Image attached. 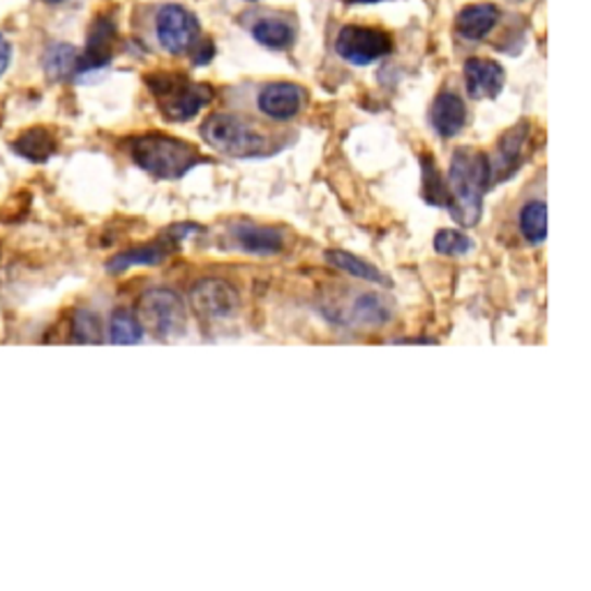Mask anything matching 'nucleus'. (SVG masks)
<instances>
[{
    "mask_svg": "<svg viewBox=\"0 0 591 591\" xmlns=\"http://www.w3.org/2000/svg\"><path fill=\"white\" fill-rule=\"evenodd\" d=\"M488 187H490V162L485 152L471 146L457 148L448 167L451 216L465 226H473L481 220L483 195Z\"/></svg>",
    "mask_w": 591,
    "mask_h": 591,
    "instance_id": "obj_1",
    "label": "nucleus"
},
{
    "mask_svg": "<svg viewBox=\"0 0 591 591\" xmlns=\"http://www.w3.org/2000/svg\"><path fill=\"white\" fill-rule=\"evenodd\" d=\"M130 156L144 171L162 181L183 178L187 171L206 162L193 144L167 135L137 137L130 146Z\"/></svg>",
    "mask_w": 591,
    "mask_h": 591,
    "instance_id": "obj_2",
    "label": "nucleus"
},
{
    "mask_svg": "<svg viewBox=\"0 0 591 591\" xmlns=\"http://www.w3.org/2000/svg\"><path fill=\"white\" fill-rule=\"evenodd\" d=\"M146 84L156 95L162 116L176 123L195 119L213 100L211 86L187 79L181 72H152Z\"/></svg>",
    "mask_w": 591,
    "mask_h": 591,
    "instance_id": "obj_3",
    "label": "nucleus"
},
{
    "mask_svg": "<svg viewBox=\"0 0 591 591\" xmlns=\"http://www.w3.org/2000/svg\"><path fill=\"white\" fill-rule=\"evenodd\" d=\"M204 141L232 158H257L271 148L269 137L236 113H211L201 125Z\"/></svg>",
    "mask_w": 591,
    "mask_h": 591,
    "instance_id": "obj_4",
    "label": "nucleus"
},
{
    "mask_svg": "<svg viewBox=\"0 0 591 591\" xmlns=\"http://www.w3.org/2000/svg\"><path fill=\"white\" fill-rule=\"evenodd\" d=\"M137 319L144 331L158 337L181 335L187 327L185 303L171 290H152L144 294L137 305Z\"/></svg>",
    "mask_w": 591,
    "mask_h": 591,
    "instance_id": "obj_5",
    "label": "nucleus"
},
{
    "mask_svg": "<svg viewBox=\"0 0 591 591\" xmlns=\"http://www.w3.org/2000/svg\"><path fill=\"white\" fill-rule=\"evenodd\" d=\"M393 49L386 30L372 26H345L337 35L335 51L342 61L352 65H370L384 59Z\"/></svg>",
    "mask_w": 591,
    "mask_h": 591,
    "instance_id": "obj_6",
    "label": "nucleus"
},
{
    "mask_svg": "<svg viewBox=\"0 0 591 591\" xmlns=\"http://www.w3.org/2000/svg\"><path fill=\"white\" fill-rule=\"evenodd\" d=\"M156 30L162 49L174 56L195 51L201 37L197 16L181 5H164L158 12Z\"/></svg>",
    "mask_w": 591,
    "mask_h": 591,
    "instance_id": "obj_7",
    "label": "nucleus"
},
{
    "mask_svg": "<svg viewBox=\"0 0 591 591\" xmlns=\"http://www.w3.org/2000/svg\"><path fill=\"white\" fill-rule=\"evenodd\" d=\"M189 305L201 319H229L238 310V294L232 284L224 280H201L189 292Z\"/></svg>",
    "mask_w": 591,
    "mask_h": 591,
    "instance_id": "obj_8",
    "label": "nucleus"
},
{
    "mask_svg": "<svg viewBox=\"0 0 591 591\" xmlns=\"http://www.w3.org/2000/svg\"><path fill=\"white\" fill-rule=\"evenodd\" d=\"M529 135H531L529 123L522 121L516 127H510L506 135L502 137V141L497 144V156H494V160L488 158V162H490V185L510 178L522 167V162L527 158L525 152H527Z\"/></svg>",
    "mask_w": 591,
    "mask_h": 591,
    "instance_id": "obj_9",
    "label": "nucleus"
},
{
    "mask_svg": "<svg viewBox=\"0 0 591 591\" xmlns=\"http://www.w3.org/2000/svg\"><path fill=\"white\" fill-rule=\"evenodd\" d=\"M305 107V88L292 82L269 84L259 93V111L273 121H292Z\"/></svg>",
    "mask_w": 591,
    "mask_h": 591,
    "instance_id": "obj_10",
    "label": "nucleus"
},
{
    "mask_svg": "<svg viewBox=\"0 0 591 591\" xmlns=\"http://www.w3.org/2000/svg\"><path fill=\"white\" fill-rule=\"evenodd\" d=\"M506 72L497 61L469 59L465 63V84L473 100H492L502 93Z\"/></svg>",
    "mask_w": 591,
    "mask_h": 591,
    "instance_id": "obj_11",
    "label": "nucleus"
},
{
    "mask_svg": "<svg viewBox=\"0 0 591 591\" xmlns=\"http://www.w3.org/2000/svg\"><path fill=\"white\" fill-rule=\"evenodd\" d=\"M229 234L238 243L241 250L257 255V257H271L282 250V234L273 226H263L255 222H236L229 229Z\"/></svg>",
    "mask_w": 591,
    "mask_h": 591,
    "instance_id": "obj_12",
    "label": "nucleus"
},
{
    "mask_svg": "<svg viewBox=\"0 0 591 591\" xmlns=\"http://www.w3.org/2000/svg\"><path fill=\"white\" fill-rule=\"evenodd\" d=\"M430 121L432 127L436 130V135L444 139H453L460 135L467 125V104L460 98V95H455L451 90L436 95V100L432 102L430 109Z\"/></svg>",
    "mask_w": 591,
    "mask_h": 591,
    "instance_id": "obj_13",
    "label": "nucleus"
},
{
    "mask_svg": "<svg viewBox=\"0 0 591 591\" xmlns=\"http://www.w3.org/2000/svg\"><path fill=\"white\" fill-rule=\"evenodd\" d=\"M113 42H116V26H113L111 19H98L90 28L88 47L79 56V67H76V74L104 67L111 61Z\"/></svg>",
    "mask_w": 591,
    "mask_h": 591,
    "instance_id": "obj_14",
    "label": "nucleus"
},
{
    "mask_svg": "<svg viewBox=\"0 0 591 591\" xmlns=\"http://www.w3.org/2000/svg\"><path fill=\"white\" fill-rule=\"evenodd\" d=\"M333 315H335V319L340 317V321H345V323H360V327H381V323L391 321L393 308H391V303L381 294H358L345 310H337Z\"/></svg>",
    "mask_w": 591,
    "mask_h": 591,
    "instance_id": "obj_15",
    "label": "nucleus"
},
{
    "mask_svg": "<svg viewBox=\"0 0 591 591\" xmlns=\"http://www.w3.org/2000/svg\"><path fill=\"white\" fill-rule=\"evenodd\" d=\"M497 22H500V10L494 5H490V3L467 5L455 19V30H457V35L463 37V40L479 42L494 26H497Z\"/></svg>",
    "mask_w": 591,
    "mask_h": 591,
    "instance_id": "obj_16",
    "label": "nucleus"
},
{
    "mask_svg": "<svg viewBox=\"0 0 591 591\" xmlns=\"http://www.w3.org/2000/svg\"><path fill=\"white\" fill-rule=\"evenodd\" d=\"M176 243H178L176 238H171V241H156V243L144 245V247H135V250H127L119 257H113L107 263V271L123 273V271L132 269V266H158L176 250Z\"/></svg>",
    "mask_w": 591,
    "mask_h": 591,
    "instance_id": "obj_17",
    "label": "nucleus"
},
{
    "mask_svg": "<svg viewBox=\"0 0 591 591\" xmlns=\"http://www.w3.org/2000/svg\"><path fill=\"white\" fill-rule=\"evenodd\" d=\"M327 259L335 266V269L349 273L352 278H358V280H366V282H372V284H389L386 275L381 273L377 266L368 263L366 259H358L356 255H349L345 250H329L327 253Z\"/></svg>",
    "mask_w": 591,
    "mask_h": 591,
    "instance_id": "obj_18",
    "label": "nucleus"
},
{
    "mask_svg": "<svg viewBox=\"0 0 591 591\" xmlns=\"http://www.w3.org/2000/svg\"><path fill=\"white\" fill-rule=\"evenodd\" d=\"M14 150L30 162H47L56 150V141L45 127H33L14 141Z\"/></svg>",
    "mask_w": 591,
    "mask_h": 591,
    "instance_id": "obj_19",
    "label": "nucleus"
},
{
    "mask_svg": "<svg viewBox=\"0 0 591 591\" xmlns=\"http://www.w3.org/2000/svg\"><path fill=\"white\" fill-rule=\"evenodd\" d=\"M255 40L269 49H290L296 40L294 28L287 22H280V19H261V22L253 28Z\"/></svg>",
    "mask_w": 591,
    "mask_h": 591,
    "instance_id": "obj_20",
    "label": "nucleus"
},
{
    "mask_svg": "<svg viewBox=\"0 0 591 591\" xmlns=\"http://www.w3.org/2000/svg\"><path fill=\"white\" fill-rule=\"evenodd\" d=\"M76 67H79V51H76L72 45H53L47 51L45 70L51 79L56 82L67 79V76L76 74Z\"/></svg>",
    "mask_w": 591,
    "mask_h": 591,
    "instance_id": "obj_21",
    "label": "nucleus"
},
{
    "mask_svg": "<svg viewBox=\"0 0 591 591\" xmlns=\"http://www.w3.org/2000/svg\"><path fill=\"white\" fill-rule=\"evenodd\" d=\"M423 199L432 206H451L448 185L444 183V176L440 167L432 160V156H423Z\"/></svg>",
    "mask_w": 591,
    "mask_h": 591,
    "instance_id": "obj_22",
    "label": "nucleus"
},
{
    "mask_svg": "<svg viewBox=\"0 0 591 591\" xmlns=\"http://www.w3.org/2000/svg\"><path fill=\"white\" fill-rule=\"evenodd\" d=\"M520 232L529 243H543L547 236V206L529 201L520 211Z\"/></svg>",
    "mask_w": 591,
    "mask_h": 591,
    "instance_id": "obj_23",
    "label": "nucleus"
},
{
    "mask_svg": "<svg viewBox=\"0 0 591 591\" xmlns=\"http://www.w3.org/2000/svg\"><path fill=\"white\" fill-rule=\"evenodd\" d=\"M144 340V329L135 315L119 310L109 321V342L113 345H137Z\"/></svg>",
    "mask_w": 591,
    "mask_h": 591,
    "instance_id": "obj_24",
    "label": "nucleus"
},
{
    "mask_svg": "<svg viewBox=\"0 0 591 591\" xmlns=\"http://www.w3.org/2000/svg\"><path fill=\"white\" fill-rule=\"evenodd\" d=\"M72 337L82 345H95L102 340V323L100 317L90 310H79L72 319Z\"/></svg>",
    "mask_w": 591,
    "mask_h": 591,
    "instance_id": "obj_25",
    "label": "nucleus"
},
{
    "mask_svg": "<svg viewBox=\"0 0 591 591\" xmlns=\"http://www.w3.org/2000/svg\"><path fill=\"white\" fill-rule=\"evenodd\" d=\"M434 250L444 257H463L471 250V241L457 229H444L434 236Z\"/></svg>",
    "mask_w": 591,
    "mask_h": 591,
    "instance_id": "obj_26",
    "label": "nucleus"
},
{
    "mask_svg": "<svg viewBox=\"0 0 591 591\" xmlns=\"http://www.w3.org/2000/svg\"><path fill=\"white\" fill-rule=\"evenodd\" d=\"M10 59H12V47H10V42L5 40L3 35H0V76L8 72Z\"/></svg>",
    "mask_w": 591,
    "mask_h": 591,
    "instance_id": "obj_27",
    "label": "nucleus"
},
{
    "mask_svg": "<svg viewBox=\"0 0 591 591\" xmlns=\"http://www.w3.org/2000/svg\"><path fill=\"white\" fill-rule=\"evenodd\" d=\"M347 5H374V3H386V0H342Z\"/></svg>",
    "mask_w": 591,
    "mask_h": 591,
    "instance_id": "obj_28",
    "label": "nucleus"
},
{
    "mask_svg": "<svg viewBox=\"0 0 591 591\" xmlns=\"http://www.w3.org/2000/svg\"><path fill=\"white\" fill-rule=\"evenodd\" d=\"M45 3H49V5H59V3H63V0H45Z\"/></svg>",
    "mask_w": 591,
    "mask_h": 591,
    "instance_id": "obj_29",
    "label": "nucleus"
},
{
    "mask_svg": "<svg viewBox=\"0 0 591 591\" xmlns=\"http://www.w3.org/2000/svg\"><path fill=\"white\" fill-rule=\"evenodd\" d=\"M247 3H257V0H247Z\"/></svg>",
    "mask_w": 591,
    "mask_h": 591,
    "instance_id": "obj_30",
    "label": "nucleus"
}]
</instances>
